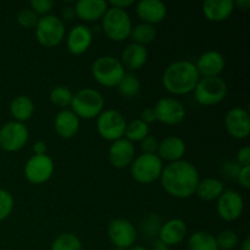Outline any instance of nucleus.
Segmentation results:
<instances>
[{"label":"nucleus","mask_w":250,"mask_h":250,"mask_svg":"<svg viewBox=\"0 0 250 250\" xmlns=\"http://www.w3.org/2000/svg\"><path fill=\"white\" fill-rule=\"evenodd\" d=\"M65 23L55 15H46L38 20L36 26V38L45 48L58 46L65 38Z\"/></svg>","instance_id":"6e6552de"},{"label":"nucleus","mask_w":250,"mask_h":250,"mask_svg":"<svg viewBox=\"0 0 250 250\" xmlns=\"http://www.w3.org/2000/svg\"><path fill=\"white\" fill-rule=\"evenodd\" d=\"M61 16H62V21L65 20V21H70V20H72L73 17L76 16V12H75V7L73 6H66L63 7L62 11H61Z\"/></svg>","instance_id":"49530a36"},{"label":"nucleus","mask_w":250,"mask_h":250,"mask_svg":"<svg viewBox=\"0 0 250 250\" xmlns=\"http://www.w3.org/2000/svg\"><path fill=\"white\" fill-rule=\"evenodd\" d=\"M216 243L219 247V250H232L238 246V234L231 229H225L221 231L216 237Z\"/></svg>","instance_id":"f704fd0d"},{"label":"nucleus","mask_w":250,"mask_h":250,"mask_svg":"<svg viewBox=\"0 0 250 250\" xmlns=\"http://www.w3.org/2000/svg\"><path fill=\"white\" fill-rule=\"evenodd\" d=\"M188 250H219L216 238L210 232H194L188 239Z\"/></svg>","instance_id":"cd10ccee"},{"label":"nucleus","mask_w":250,"mask_h":250,"mask_svg":"<svg viewBox=\"0 0 250 250\" xmlns=\"http://www.w3.org/2000/svg\"><path fill=\"white\" fill-rule=\"evenodd\" d=\"M111 250H122V249H119V248H114V249H111Z\"/></svg>","instance_id":"603ef678"},{"label":"nucleus","mask_w":250,"mask_h":250,"mask_svg":"<svg viewBox=\"0 0 250 250\" xmlns=\"http://www.w3.org/2000/svg\"><path fill=\"white\" fill-rule=\"evenodd\" d=\"M105 100L102 93L93 88H83L73 94L71 111L78 119H97L104 111Z\"/></svg>","instance_id":"7ed1b4c3"},{"label":"nucleus","mask_w":250,"mask_h":250,"mask_svg":"<svg viewBox=\"0 0 250 250\" xmlns=\"http://www.w3.org/2000/svg\"><path fill=\"white\" fill-rule=\"evenodd\" d=\"M103 31L112 42H124L129 38L132 31V21L126 10L109 7L102 19Z\"/></svg>","instance_id":"39448f33"},{"label":"nucleus","mask_w":250,"mask_h":250,"mask_svg":"<svg viewBox=\"0 0 250 250\" xmlns=\"http://www.w3.org/2000/svg\"><path fill=\"white\" fill-rule=\"evenodd\" d=\"M187 236V225L181 219H171L164 222L158 238L168 247L177 246Z\"/></svg>","instance_id":"b1692460"},{"label":"nucleus","mask_w":250,"mask_h":250,"mask_svg":"<svg viewBox=\"0 0 250 250\" xmlns=\"http://www.w3.org/2000/svg\"><path fill=\"white\" fill-rule=\"evenodd\" d=\"M127 121L124 115L114 109L104 110L97 117V131L105 141L115 142L124 138Z\"/></svg>","instance_id":"1a4fd4ad"},{"label":"nucleus","mask_w":250,"mask_h":250,"mask_svg":"<svg viewBox=\"0 0 250 250\" xmlns=\"http://www.w3.org/2000/svg\"><path fill=\"white\" fill-rule=\"evenodd\" d=\"M186 154V143L182 138L177 136H168L164 138L159 143L156 155L161 160H166L168 163L182 160Z\"/></svg>","instance_id":"412c9836"},{"label":"nucleus","mask_w":250,"mask_h":250,"mask_svg":"<svg viewBox=\"0 0 250 250\" xmlns=\"http://www.w3.org/2000/svg\"><path fill=\"white\" fill-rule=\"evenodd\" d=\"M93 42V32L85 24H76L70 29L66 45L72 55H82L89 49Z\"/></svg>","instance_id":"f3484780"},{"label":"nucleus","mask_w":250,"mask_h":250,"mask_svg":"<svg viewBox=\"0 0 250 250\" xmlns=\"http://www.w3.org/2000/svg\"><path fill=\"white\" fill-rule=\"evenodd\" d=\"M216 202L217 215L224 221H236L243 214L244 200L237 190L225 189Z\"/></svg>","instance_id":"ddd939ff"},{"label":"nucleus","mask_w":250,"mask_h":250,"mask_svg":"<svg viewBox=\"0 0 250 250\" xmlns=\"http://www.w3.org/2000/svg\"><path fill=\"white\" fill-rule=\"evenodd\" d=\"M50 250H83L80 238L73 233H61L51 243Z\"/></svg>","instance_id":"72a5a7b5"},{"label":"nucleus","mask_w":250,"mask_h":250,"mask_svg":"<svg viewBox=\"0 0 250 250\" xmlns=\"http://www.w3.org/2000/svg\"><path fill=\"white\" fill-rule=\"evenodd\" d=\"M139 120L143 121L144 124H146L149 126V124H153L156 121V115L154 111V107H146L144 110H142L141 114H139Z\"/></svg>","instance_id":"37998d69"},{"label":"nucleus","mask_w":250,"mask_h":250,"mask_svg":"<svg viewBox=\"0 0 250 250\" xmlns=\"http://www.w3.org/2000/svg\"><path fill=\"white\" fill-rule=\"evenodd\" d=\"M203 15L210 22H222L234 11L233 0H207L203 4Z\"/></svg>","instance_id":"5701e85b"},{"label":"nucleus","mask_w":250,"mask_h":250,"mask_svg":"<svg viewBox=\"0 0 250 250\" xmlns=\"http://www.w3.org/2000/svg\"><path fill=\"white\" fill-rule=\"evenodd\" d=\"M14 205L15 200L11 193L5 189H0V222L11 215Z\"/></svg>","instance_id":"c9c22d12"},{"label":"nucleus","mask_w":250,"mask_h":250,"mask_svg":"<svg viewBox=\"0 0 250 250\" xmlns=\"http://www.w3.org/2000/svg\"><path fill=\"white\" fill-rule=\"evenodd\" d=\"M53 7L54 2L51 0H32L29 9L36 12L37 15L46 16V15H50V11L53 10Z\"/></svg>","instance_id":"4c0bfd02"},{"label":"nucleus","mask_w":250,"mask_h":250,"mask_svg":"<svg viewBox=\"0 0 250 250\" xmlns=\"http://www.w3.org/2000/svg\"><path fill=\"white\" fill-rule=\"evenodd\" d=\"M128 250H149V249L146 248V247H142V246H133V247H131Z\"/></svg>","instance_id":"3c124183"},{"label":"nucleus","mask_w":250,"mask_h":250,"mask_svg":"<svg viewBox=\"0 0 250 250\" xmlns=\"http://www.w3.org/2000/svg\"><path fill=\"white\" fill-rule=\"evenodd\" d=\"M54 170H55L54 160L48 154L33 155L27 160L24 165V177L32 185L39 186L50 180Z\"/></svg>","instance_id":"9b49d317"},{"label":"nucleus","mask_w":250,"mask_h":250,"mask_svg":"<svg viewBox=\"0 0 250 250\" xmlns=\"http://www.w3.org/2000/svg\"><path fill=\"white\" fill-rule=\"evenodd\" d=\"M158 146V139L153 136H146V138L141 142V150L143 151V154H156Z\"/></svg>","instance_id":"58836bf2"},{"label":"nucleus","mask_w":250,"mask_h":250,"mask_svg":"<svg viewBox=\"0 0 250 250\" xmlns=\"http://www.w3.org/2000/svg\"><path fill=\"white\" fill-rule=\"evenodd\" d=\"M136 11L142 23L155 26L165 20L167 14V7L160 0H141L137 2Z\"/></svg>","instance_id":"6ab92c4d"},{"label":"nucleus","mask_w":250,"mask_h":250,"mask_svg":"<svg viewBox=\"0 0 250 250\" xmlns=\"http://www.w3.org/2000/svg\"><path fill=\"white\" fill-rule=\"evenodd\" d=\"M107 4L111 5V7H115V9L120 10H126L127 7L132 6L134 4L133 0H111Z\"/></svg>","instance_id":"c03bdc74"},{"label":"nucleus","mask_w":250,"mask_h":250,"mask_svg":"<svg viewBox=\"0 0 250 250\" xmlns=\"http://www.w3.org/2000/svg\"><path fill=\"white\" fill-rule=\"evenodd\" d=\"M72 98V90L68 87H66V85H56V87L51 89L50 94H49V99H50L51 104L58 107H61L62 110L71 106Z\"/></svg>","instance_id":"7c9ffc66"},{"label":"nucleus","mask_w":250,"mask_h":250,"mask_svg":"<svg viewBox=\"0 0 250 250\" xmlns=\"http://www.w3.org/2000/svg\"><path fill=\"white\" fill-rule=\"evenodd\" d=\"M200 77H217L226 66L224 55L217 50H208L199 56L194 63Z\"/></svg>","instance_id":"a211bd4d"},{"label":"nucleus","mask_w":250,"mask_h":250,"mask_svg":"<svg viewBox=\"0 0 250 250\" xmlns=\"http://www.w3.org/2000/svg\"><path fill=\"white\" fill-rule=\"evenodd\" d=\"M76 16L84 22H97L104 17L109 4L104 0H80L75 4Z\"/></svg>","instance_id":"aec40b11"},{"label":"nucleus","mask_w":250,"mask_h":250,"mask_svg":"<svg viewBox=\"0 0 250 250\" xmlns=\"http://www.w3.org/2000/svg\"><path fill=\"white\" fill-rule=\"evenodd\" d=\"M125 73H126V70L122 66L120 59L114 58V56H100L92 65L93 78L103 87H117Z\"/></svg>","instance_id":"20e7f679"},{"label":"nucleus","mask_w":250,"mask_h":250,"mask_svg":"<svg viewBox=\"0 0 250 250\" xmlns=\"http://www.w3.org/2000/svg\"><path fill=\"white\" fill-rule=\"evenodd\" d=\"M28 128L21 122L10 121L0 127V148L7 153L21 150L28 142Z\"/></svg>","instance_id":"9d476101"},{"label":"nucleus","mask_w":250,"mask_h":250,"mask_svg":"<svg viewBox=\"0 0 250 250\" xmlns=\"http://www.w3.org/2000/svg\"><path fill=\"white\" fill-rule=\"evenodd\" d=\"M132 43L139 44V45L146 46V44L151 43L156 37L155 26L146 23H139L136 27H132L131 36Z\"/></svg>","instance_id":"c85d7f7f"},{"label":"nucleus","mask_w":250,"mask_h":250,"mask_svg":"<svg viewBox=\"0 0 250 250\" xmlns=\"http://www.w3.org/2000/svg\"><path fill=\"white\" fill-rule=\"evenodd\" d=\"M234 7H239L241 10L246 11L250 7V0H237L234 1Z\"/></svg>","instance_id":"09e8293b"},{"label":"nucleus","mask_w":250,"mask_h":250,"mask_svg":"<svg viewBox=\"0 0 250 250\" xmlns=\"http://www.w3.org/2000/svg\"><path fill=\"white\" fill-rule=\"evenodd\" d=\"M10 112L15 121L21 122V124L28 121L34 114L33 100L27 95H17L10 104Z\"/></svg>","instance_id":"bb28decb"},{"label":"nucleus","mask_w":250,"mask_h":250,"mask_svg":"<svg viewBox=\"0 0 250 250\" xmlns=\"http://www.w3.org/2000/svg\"><path fill=\"white\" fill-rule=\"evenodd\" d=\"M224 190L225 186L219 178L208 177L199 181L197 189H195V194L202 200L212 202V200L219 199V197L224 193Z\"/></svg>","instance_id":"a878e982"},{"label":"nucleus","mask_w":250,"mask_h":250,"mask_svg":"<svg viewBox=\"0 0 250 250\" xmlns=\"http://www.w3.org/2000/svg\"><path fill=\"white\" fill-rule=\"evenodd\" d=\"M225 128L234 139H244L250 134V117L243 107H232L225 116Z\"/></svg>","instance_id":"2eb2a0df"},{"label":"nucleus","mask_w":250,"mask_h":250,"mask_svg":"<svg viewBox=\"0 0 250 250\" xmlns=\"http://www.w3.org/2000/svg\"><path fill=\"white\" fill-rule=\"evenodd\" d=\"M156 121L167 126L180 125L186 119V107L175 98H161L154 106Z\"/></svg>","instance_id":"4468645a"},{"label":"nucleus","mask_w":250,"mask_h":250,"mask_svg":"<svg viewBox=\"0 0 250 250\" xmlns=\"http://www.w3.org/2000/svg\"><path fill=\"white\" fill-rule=\"evenodd\" d=\"M241 250H250V238L249 237H247V238L242 242Z\"/></svg>","instance_id":"8fccbe9b"},{"label":"nucleus","mask_w":250,"mask_h":250,"mask_svg":"<svg viewBox=\"0 0 250 250\" xmlns=\"http://www.w3.org/2000/svg\"><path fill=\"white\" fill-rule=\"evenodd\" d=\"M236 163L238 164L241 167L244 166H250V148L249 146H243L237 151Z\"/></svg>","instance_id":"a19ab883"},{"label":"nucleus","mask_w":250,"mask_h":250,"mask_svg":"<svg viewBox=\"0 0 250 250\" xmlns=\"http://www.w3.org/2000/svg\"><path fill=\"white\" fill-rule=\"evenodd\" d=\"M160 181L167 194L178 199H186L194 194L200 177L197 167L182 159L164 166Z\"/></svg>","instance_id":"f257e3e1"},{"label":"nucleus","mask_w":250,"mask_h":250,"mask_svg":"<svg viewBox=\"0 0 250 250\" xmlns=\"http://www.w3.org/2000/svg\"><path fill=\"white\" fill-rule=\"evenodd\" d=\"M117 89L122 97L134 98L141 90V82L136 75H133L132 72H126L117 84Z\"/></svg>","instance_id":"c756f323"},{"label":"nucleus","mask_w":250,"mask_h":250,"mask_svg":"<svg viewBox=\"0 0 250 250\" xmlns=\"http://www.w3.org/2000/svg\"><path fill=\"white\" fill-rule=\"evenodd\" d=\"M32 149H33L34 155H45L46 150H48V146H46L45 142L38 141L33 144Z\"/></svg>","instance_id":"a18cd8bd"},{"label":"nucleus","mask_w":250,"mask_h":250,"mask_svg":"<svg viewBox=\"0 0 250 250\" xmlns=\"http://www.w3.org/2000/svg\"><path fill=\"white\" fill-rule=\"evenodd\" d=\"M199 80L200 76L194 62L188 60L175 61L168 65L163 73L164 87L173 95L192 93Z\"/></svg>","instance_id":"f03ea898"},{"label":"nucleus","mask_w":250,"mask_h":250,"mask_svg":"<svg viewBox=\"0 0 250 250\" xmlns=\"http://www.w3.org/2000/svg\"><path fill=\"white\" fill-rule=\"evenodd\" d=\"M153 250H170V247L159 238H156L153 243Z\"/></svg>","instance_id":"de8ad7c7"},{"label":"nucleus","mask_w":250,"mask_h":250,"mask_svg":"<svg viewBox=\"0 0 250 250\" xmlns=\"http://www.w3.org/2000/svg\"><path fill=\"white\" fill-rule=\"evenodd\" d=\"M121 63L125 70L137 71L143 67L148 61V50L146 46L131 43L124 49L121 54Z\"/></svg>","instance_id":"393cba45"},{"label":"nucleus","mask_w":250,"mask_h":250,"mask_svg":"<svg viewBox=\"0 0 250 250\" xmlns=\"http://www.w3.org/2000/svg\"><path fill=\"white\" fill-rule=\"evenodd\" d=\"M146 136H149V126L141 121L139 119L133 120L127 124L126 131H125V138L131 143L134 142H142Z\"/></svg>","instance_id":"473e14b6"},{"label":"nucleus","mask_w":250,"mask_h":250,"mask_svg":"<svg viewBox=\"0 0 250 250\" xmlns=\"http://www.w3.org/2000/svg\"><path fill=\"white\" fill-rule=\"evenodd\" d=\"M137 229L131 221L126 219H114L107 226V236L115 248L122 250L133 247L137 239Z\"/></svg>","instance_id":"f8f14e48"},{"label":"nucleus","mask_w":250,"mask_h":250,"mask_svg":"<svg viewBox=\"0 0 250 250\" xmlns=\"http://www.w3.org/2000/svg\"><path fill=\"white\" fill-rule=\"evenodd\" d=\"M241 166L236 163V161H226L222 165V173L226 178H232V180H237V175H238Z\"/></svg>","instance_id":"ea45409f"},{"label":"nucleus","mask_w":250,"mask_h":250,"mask_svg":"<svg viewBox=\"0 0 250 250\" xmlns=\"http://www.w3.org/2000/svg\"><path fill=\"white\" fill-rule=\"evenodd\" d=\"M237 181L243 188L248 189L250 187V166H244L241 167L238 175H237Z\"/></svg>","instance_id":"79ce46f5"},{"label":"nucleus","mask_w":250,"mask_h":250,"mask_svg":"<svg viewBox=\"0 0 250 250\" xmlns=\"http://www.w3.org/2000/svg\"><path fill=\"white\" fill-rule=\"evenodd\" d=\"M38 15L31 9H22L17 15V23L22 27V28L31 29L36 28L37 23H38Z\"/></svg>","instance_id":"e433bc0d"},{"label":"nucleus","mask_w":250,"mask_h":250,"mask_svg":"<svg viewBox=\"0 0 250 250\" xmlns=\"http://www.w3.org/2000/svg\"><path fill=\"white\" fill-rule=\"evenodd\" d=\"M194 98L200 105L210 106L221 103L229 93V87L224 78L200 77L194 88Z\"/></svg>","instance_id":"0eeeda50"},{"label":"nucleus","mask_w":250,"mask_h":250,"mask_svg":"<svg viewBox=\"0 0 250 250\" xmlns=\"http://www.w3.org/2000/svg\"><path fill=\"white\" fill-rule=\"evenodd\" d=\"M80 119L70 109L61 110L54 120V129L59 137L71 139L80 131Z\"/></svg>","instance_id":"4be33fe9"},{"label":"nucleus","mask_w":250,"mask_h":250,"mask_svg":"<svg viewBox=\"0 0 250 250\" xmlns=\"http://www.w3.org/2000/svg\"><path fill=\"white\" fill-rule=\"evenodd\" d=\"M129 167L134 181L142 185H150L160 180L164 164L156 154H141L134 158Z\"/></svg>","instance_id":"423d86ee"},{"label":"nucleus","mask_w":250,"mask_h":250,"mask_svg":"<svg viewBox=\"0 0 250 250\" xmlns=\"http://www.w3.org/2000/svg\"><path fill=\"white\" fill-rule=\"evenodd\" d=\"M136 158V149L133 143L126 138L117 139L112 142L109 148V161L115 168H125L131 166Z\"/></svg>","instance_id":"dca6fc26"},{"label":"nucleus","mask_w":250,"mask_h":250,"mask_svg":"<svg viewBox=\"0 0 250 250\" xmlns=\"http://www.w3.org/2000/svg\"><path fill=\"white\" fill-rule=\"evenodd\" d=\"M161 226H163V222H161L159 215L151 212L142 220L141 231L146 239H156L159 237Z\"/></svg>","instance_id":"2f4dec72"}]
</instances>
